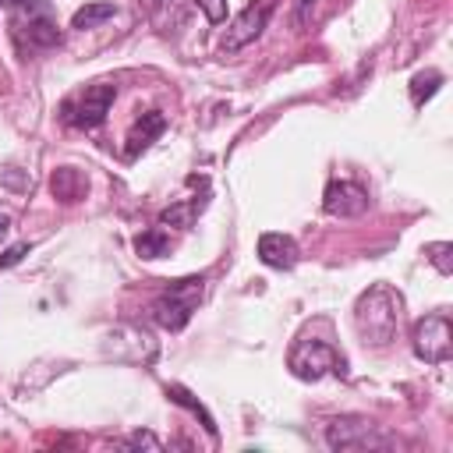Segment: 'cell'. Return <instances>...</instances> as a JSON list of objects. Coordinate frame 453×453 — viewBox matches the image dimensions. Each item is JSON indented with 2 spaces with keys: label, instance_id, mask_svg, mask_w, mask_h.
<instances>
[{
  "label": "cell",
  "instance_id": "cell-11",
  "mask_svg": "<svg viewBox=\"0 0 453 453\" xmlns=\"http://www.w3.org/2000/svg\"><path fill=\"white\" fill-rule=\"evenodd\" d=\"M166 131V117L159 113V110H149V113H142L134 124H131V131H127V145H124V156L127 159H138L159 134Z\"/></svg>",
  "mask_w": 453,
  "mask_h": 453
},
{
  "label": "cell",
  "instance_id": "cell-15",
  "mask_svg": "<svg viewBox=\"0 0 453 453\" xmlns=\"http://www.w3.org/2000/svg\"><path fill=\"white\" fill-rule=\"evenodd\" d=\"M134 251L142 255V258H163L166 251H170V237H166V230H145V234H138L134 237Z\"/></svg>",
  "mask_w": 453,
  "mask_h": 453
},
{
  "label": "cell",
  "instance_id": "cell-14",
  "mask_svg": "<svg viewBox=\"0 0 453 453\" xmlns=\"http://www.w3.org/2000/svg\"><path fill=\"white\" fill-rule=\"evenodd\" d=\"M439 85H442V74H439V71H418V74L411 78V103H414V106H425V103L439 92Z\"/></svg>",
  "mask_w": 453,
  "mask_h": 453
},
{
  "label": "cell",
  "instance_id": "cell-1",
  "mask_svg": "<svg viewBox=\"0 0 453 453\" xmlns=\"http://www.w3.org/2000/svg\"><path fill=\"white\" fill-rule=\"evenodd\" d=\"M400 308H403V301L389 283L368 287L354 304V326L361 333V343L365 347H389L396 340V329H400Z\"/></svg>",
  "mask_w": 453,
  "mask_h": 453
},
{
  "label": "cell",
  "instance_id": "cell-2",
  "mask_svg": "<svg viewBox=\"0 0 453 453\" xmlns=\"http://www.w3.org/2000/svg\"><path fill=\"white\" fill-rule=\"evenodd\" d=\"M287 368L301 379V382H319L322 375H340V379H347V361H343V354L333 347V343H326V340H308V336H301V340H294V347H290V354H287Z\"/></svg>",
  "mask_w": 453,
  "mask_h": 453
},
{
  "label": "cell",
  "instance_id": "cell-23",
  "mask_svg": "<svg viewBox=\"0 0 453 453\" xmlns=\"http://www.w3.org/2000/svg\"><path fill=\"white\" fill-rule=\"evenodd\" d=\"M7 230H11V216H7V212H0V237H4Z\"/></svg>",
  "mask_w": 453,
  "mask_h": 453
},
{
  "label": "cell",
  "instance_id": "cell-13",
  "mask_svg": "<svg viewBox=\"0 0 453 453\" xmlns=\"http://www.w3.org/2000/svg\"><path fill=\"white\" fill-rule=\"evenodd\" d=\"M113 14H117V7H113V4H85V7H78V11H74L71 28H96V25L110 21Z\"/></svg>",
  "mask_w": 453,
  "mask_h": 453
},
{
  "label": "cell",
  "instance_id": "cell-10",
  "mask_svg": "<svg viewBox=\"0 0 453 453\" xmlns=\"http://www.w3.org/2000/svg\"><path fill=\"white\" fill-rule=\"evenodd\" d=\"M258 258L269 269H294L297 265V241L290 234L269 230V234L258 237Z\"/></svg>",
  "mask_w": 453,
  "mask_h": 453
},
{
  "label": "cell",
  "instance_id": "cell-12",
  "mask_svg": "<svg viewBox=\"0 0 453 453\" xmlns=\"http://www.w3.org/2000/svg\"><path fill=\"white\" fill-rule=\"evenodd\" d=\"M50 188H53V195H57L60 202H78V198H85L88 180H85V173L74 170V166H57L53 177H50Z\"/></svg>",
  "mask_w": 453,
  "mask_h": 453
},
{
  "label": "cell",
  "instance_id": "cell-3",
  "mask_svg": "<svg viewBox=\"0 0 453 453\" xmlns=\"http://www.w3.org/2000/svg\"><path fill=\"white\" fill-rule=\"evenodd\" d=\"M202 294H205V280H202V276H184V280L170 283V287L152 301V319H156L163 329L177 333V329H184L188 319L195 315Z\"/></svg>",
  "mask_w": 453,
  "mask_h": 453
},
{
  "label": "cell",
  "instance_id": "cell-24",
  "mask_svg": "<svg viewBox=\"0 0 453 453\" xmlns=\"http://www.w3.org/2000/svg\"><path fill=\"white\" fill-rule=\"evenodd\" d=\"M21 4H28V0H0V7H21Z\"/></svg>",
  "mask_w": 453,
  "mask_h": 453
},
{
  "label": "cell",
  "instance_id": "cell-20",
  "mask_svg": "<svg viewBox=\"0 0 453 453\" xmlns=\"http://www.w3.org/2000/svg\"><path fill=\"white\" fill-rule=\"evenodd\" d=\"M198 7H202V14H205L212 25L226 21V0H198Z\"/></svg>",
  "mask_w": 453,
  "mask_h": 453
},
{
  "label": "cell",
  "instance_id": "cell-5",
  "mask_svg": "<svg viewBox=\"0 0 453 453\" xmlns=\"http://www.w3.org/2000/svg\"><path fill=\"white\" fill-rule=\"evenodd\" d=\"M113 99H117V85H110V81H96V85H85L78 96L64 99L60 117H64V124H71V127L92 131V127H99V124L106 120Z\"/></svg>",
  "mask_w": 453,
  "mask_h": 453
},
{
  "label": "cell",
  "instance_id": "cell-17",
  "mask_svg": "<svg viewBox=\"0 0 453 453\" xmlns=\"http://www.w3.org/2000/svg\"><path fill=\"white\" fill-rule=\"evenodd\" d=\"M202 209V202H180V205H170L159 212V226H177V230H188L195 212Z\"/></svg>",
  "mask_w": 453,
  "mask_h": 453
},
{
  "label": "cell",
  "instance_id": "cell-19",
  "mask_svg": "<svg viewBox=\"0 0 453 453\" xmlns=\"http://www.w3.org/2000/svg\"><path fill=\"white\" fill-rule=\"evenodd\" d=\"M315 4H319V0H294V25H297V32H304V28L311 25Z\"/></svg>",
  "mask_w": 453,
  "mask_h": 453
},
{
  "label": "cell",
  "instance_id": "cell-22",
  "mask_svg": "<svg viewBox=\"0 0 453 453\" xmlns=\"http://www.w3.org/2000/svg\"><path fill=\"white\" fill-rule=\"evenodd\" d=\"M25 255H28V244H11L7 251H0V269H11V265H18Z\"/></svg>",
  "mask_w": 453,
  "mask_h": 453
},
{
  "label": "cell",
  "instance_id": "cell-21",
  "mask_svg": "<svg viewBox=\"0 0 453 453\" xmlns=\"http://www.w3.org/2000/svg\"><path fill=\"white\" fill-rule=\"evenodd\" d=\"M124 446H134V449H159V439L152 435V432H131L127 439H124Z\"/></svg>",
  "mask_w": 453,
  "mask_h": 453
},
{
  "label": "cell",
  "instance_id": "cell-18",
  "mask_svg": "<svg viewBox=\"0 0 453 453\" xmlns=\"http://www.w3.org/2000/svg\"><path fill=\"white\" fill-rule=\"evenodd\" d=\"M425 258L439 269V276H449V273H453V244H449V241H432V244H425Z\"/></svg>",
  "mask_w": 453,
  "mask_h": 453
},
{
  "label": "cell",
  "instance_id": "cell-4",
  "mask_svg": "<svg viewBox=\"0 0 453 453\" xmlns=\"http://www.w3.org/2000/svg\"><path fill=\"white\" fill-rule=\"evenodd\" d=\"M11 32H14L18 50H53V46H60V28H57V21H53L50 11H46L42 4H35V0L14 7Z\"/></svg>",
  "mask_w": 453,
  "mask_h": 453
},
{
  "label": "cell",
  "instance_id": "cell-6",
  "mask_svg": "<svg viewBox=\"0 0 453 453\" xmlns=\"http://www.w3.org/2000/svg\"><path fill=\"white\" fill-rule=\"evenodd\" d=\"M326 446L329 449H382V446H389V439L368 418L347 414V418H333L326 425Z\"/></svg>",
  "mask_w": 453,
  "mask_h": 453
},
{
  "label": "cell",
  "instance_id": "cell-9",
  "mask_svg": "<svg viewBox=\"0 0 453 453\" xmlns=\"http://www.w3.org/2000/svg\"><path fill=\"white\" fill-rule=\"evenodd\" d=\"M322 209L340 219H354L368 212V191L357 180H333L322 195Z\"/></svg>",
  "mask_w": 453,
  "mask_h": 453
},
{
  "label": "cell",
  "instance_id": "cell-7",
  "mask_svg": "<svg viewBox=\"0 0 453 453\" xmlns=\"http://www.w3.org/2000/svg\"><path fill=\"white\" fill-rule=\"evenodd\" d=\"M411 343H414V354L425 361V365H442L449 361L453 354V329H449V319L446 315H425L414 322V333H411Z\"/></svg>",
  "mask_w": 453,
  "mask_h": 453
},
{
  "label": "cell",
  "instance_id": "cell-16",
  "mask_svg": "<svg viewBox=\"0 0 453 453\" xmlns=\"http://www.w3.org/2000/svg\"><path fill=\"white\" fill-rule=\"evenodd\" d=\"M166 396H170L173 403H180V407H188V411H191L195 418H202V425H205V432H209V435H216V421H212V414H209V411H205V407H202V403H198V400H195V396H191V393H188L184 386H166Z\"/></svg>",
  "mask_w": 453,
  "mask_h": 453
},
{
  "label": "cell",
  "instance_id": "cell-8",
  "mask_svg": "<svg viewBox=\"0 0 453 453\" xmlns=\"http://www.w3.org/2000/svg\"><path fill=\"white\" fill-rule=\"evenodd\" d=\"M276 11V0H251L234 21H230V28H226V35H223V53H234V50H241V46H248V42H255L258 35H262V28L269 25V14Z\"/></svg>",
  "mask_w": 453,
  "mask_h": 453
}]
</instances>
